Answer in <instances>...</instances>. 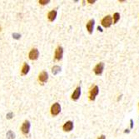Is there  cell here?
I'll list each match as a JSON object with an SVG mask.
<instances>
[{
    "mask_svg": "<svg viewBox=\"0 0 139 139\" xmlns=\"http://www.w3.org/2000/svg\"><path fill=\"white\" fill-rule=\"evenodd\" d=\"M50 112H51V114L53 116H57L61 112V106L58 102H55L52 105L51 109H50Z\"/></svg>",
    "mask_w": 139,
    "mask_h": 139,
    "instance_id": "6da1fadb",
    "label": "cell"
},
{
    "mask_svg": "<svg viewBox=\"0 0 139 139\" xmlns=\"http://www.w3.org/2000/svg\"><path fill=\"white\" fill-rule=\"evenodd\" d=\"M29 130H30V122L29 121L25 120L24 122H23L21 127V131L23 135H28L29 133Z\"/></svg>",
    "mask_w": 139,
    "mask_h": 139,
    "instance_id": "7a4b0ae2",
    "label": "cell"
},
{
    "mask_svg": "<svg viewBox=\"0 0 139 139\" xmlns=\"http://www.w3.org/2000/svg\"><path fill=\"white\" fill-rule=\"evenodd\" d=\"M63 49L61 46H58L55 50V53H54V58L57 61H60L63 58Z\"/></svg>",
    "mask_w": 139,
    "mask_h": 139,
    "instance_id": "3957f363",
    "label": "cell"
},
{
    "mask_svg": "<svg viewBox=\"0 0 139 139\" xmlns=\"http://www.w3.org/2000/svg\"><path fill=\"white\" fill-rule=\"evenodd\" d=\"M99 93V88L97 85L94 86L91 90H90V93H89V99L91 101H94L95 98H96L97 95Z\"/></svg>",
    "mask_w": 139,
    "mask_h": 139,
    "instance_id": "277c9868",
    "label": "cell"
},
{
    "mask_svg": "<svg viewBox=\"0 0 139 139\" xmlns=\"http://www.w3.org/2000/svg\"><path fill=\"white\" fill-rule=\"evenodd\" d=\"M39 57V52L37 48H32L31 51L29 52L28 57L30 60H37Z\"/></svg>",
    "mask_w": 139,
    "mask_h": 139,
    "instance_id": "5b68a950",
    "label": "cell"
},
{
    "mask_svg": "<svg viewBox=\"0 0 139 139\" xmlns=\"http://www.w3.org/2000/svg\"><path fill=\"white\" fill-rule=\"evenodd\" d=\"M103 69H104V63H99L93 68V72H94L96 75H101L102 73V72H103Z\"/></svg>",
    "mask_w": 139,
    "mask_h": 139,
    "instance_id": "8992f818",
    "label": "cell"
},
{
    "mask_svg": "<svg viewBox=\"0 0 139 139\" xmlns=\"http://www.w3.org/2000/svg\"><path fill=\"white\" fill-rule=\"evenodd\" d=\"M113 23V20H112V17L109 15L106 16L102 20V25L104 28H109Z\"/></svg>",
    "mask_w": 139,
    "mask_h": 139,
    "instance_id": "52a82bcc",
    "label": "cell"
},
{
    "mask_svg": "<svg viewBox=\"0 0 139 139\" xmlns=\"http://www.w3.org/2000/svg\"><path fill=\"white\" fill-rule=\"evenodd\" d=\"M48 79V74L46 71H42L38 75V81L42 83H45Z\"/></svg>",
    "mask_w": 139,
    "mask_h": 139,
    "instance_id": "ba28073f",
    "label": "cell"
},
{
    "mask_svg": "<svg viewBox=\"0 0 139 139\" xmlns=\"http://www.w3.org/2000/svg\"><path fill=\"white\" fill-rule=\"evenodd\" d=\"M73 122L72 121H68L63 126V129L65 132H70L73 130Z\"/></svg>",
    "mask_w": 139,
    "mask_h": 139,
    "instance_id": "9c48e42d",
    "label": "cell"
},
{
    "mask_svg": "<svg viewBox=\"0 0 139 139\" xmlns=\"http://www.w3.org/2000/svg\"><path fill=\"white\" fill-rule=\"evenodd\" d=\"M80 95H81V88L80 87H77L74 90V92L73 93V94H72V99L74 101L78 100V98L80 97Z\"/></svg>",
    "mask_w": 139,
    "mask_h": 139,
    "instance_id": "30bf717a",
    "label": "cell"
},
{
    "mask_svg": "<svg viewBox=\"0 0 139 139\" xmlns=\"http://www.w3.org/2000/svg\"><path fill=\"white\" fill-rule=\"evenodd\" d=\"M94 23H95V21L93 19H91L88 22L86 25V28H87V30L88 31L89 33H93V27H94Z\"/></svg>",
    "mask_w": 139,
    "mask_h": 139,
    "instance_id": "8fae6325",
    "label": "cell"
},
{
    "mask_svg": "<svg viewBox=\"0 0 139 139\" xmlns=\"http://www.w3.org/2000/svg\"><path fill=\"white\" fill-rule=\"evenodd\" d=\"M56 17H57V11L56 10H52V11H50V12H48V19L50 22H53L55 20Z\"/></svg>",
    "mask_w": 139,
    "mask_h": 139,
    "instance_id": "7c38bea8",
    "label": "cell"
},
{
    "mask_svg": "<svg viewBox=\"0 0 139 139\" xmlns=\"http://www.w3.org/2000/svg\"><path fill=\"white\" fill-rule=\"evenodd\" d=\"M29 69H30V67L29 65L26 63H24L23 65V68H22V70H21V73H22V75H27L29 72Z\"/></svg>",
    "mask_w": 139,
    "mask_h": 139,
    "instance_id": "4fadbf2b",
    "label": "cell"
},
{
    "mask_svg": "<svg viewBox=\"0 0 139 139\" xmlns=\"http://www.w3.org/2000/svg\"><path fill=\"white\" fill-rule=\"evenodd\" d=\"M60 71H61V68L59 66H53V68H52V72H53V74H57Z\"/></svg>",
    "mask_w": 139,
    "mask_h": 139,
    "instance_id": "5bb4252c",
    "label": "cell"
},
{
    "mask_svg": "<svg viewBox=\"0 0 139 139\" xmlns=\"http://www.w3.org/2000/svg\"><path fill=\"white\" fill-rule=\"evenodd\" d=\"M119 19H120V14L118 13H115L113 14V23H117Z\"/></svg>",
    "mask_w": 139,
    "mask_h": 139,
    "instance_id": "9a60e30c",
    "label": "cell"
},
{
    "mask_svg": "<svg viewBox=\"0 0 139 139\" xmlns=\"http://www.w3.org/2000/svg\"><path fill=\"white\" fill-rule=\"evenodd\" d=\"M7 138L8 139H13L15 138V134H14L12 131H8V133H7Z\"/></svg>",
    "mask_w": 139,
    "mask_h": 139,
    "instance_id": "2e32d148",
    "label": "cell"
},
{
    "mask_svg": "<svg viewBox=\"0 0 139 139\" xmlns=\"http://www.w3.org/2000/svg\"><path fill=\"white\" fill-rule=\"evenodd\" d=\"M38 3L42 5H45V4H48L49 3V0H39Z\"/></svg>",
    "mask_w": 139,
    "mask_h": 139,
    "instance_id": "e0dca14e",
    "label": "cell"
},
{
    "mask_svg": "<svg viewBox=\"0 0 139 139\" xmlns=\"http://www.w3.org/2000/svg\"><path fill=\"white\" fill-rule=\"evenodd\" d=\"M98 139H106V137L104 136V135H102V136H100V137H99Z\"/></svg>",
    "mask_w": 139,
    "mask_h": 139,
    "instance_id": "ac0fdd59",
    "label": "cell"
},
{
    "mask_svg": "<svg viewBox=\"0 0 139 139\" xmlns=\"http://www.w3.org/2000/svg\"><path fill=\"white\" fill-rule=\"evenodd\" d=\"M130 122H131V128H133V119H131V120H130Z\"/></svg>",
    "mask_w": 139,
    "mask_h": 139,
    "instance_id": "d6986e66",
    "label": "cell"
},
{
    "mask_svg": "<svg viewBox=\"0 0 139 139\" xmlns=\"http://www.w3.org/2000/svg\"><path fill=\"white\" fill-rule=\"evenodd\" d=\"M12 115H13L12 113H8V114L7 115V117H8V118H12V117H11Z\"/></svg>",
    "mask_w": 139,
    "mask_h": 139,
    "instance_id": "ffe728a7",
    "label": "cell"
},
{
    "mask_svg": "<svg viewBox=\"0 0 139 139\" xmlns=\"http://www.w3.org/2000/svg\"><path fill=\"white\" fill-rule=\"evenodd\" d=\"M88 3H95V1H94V0H93V1H89V0H88Z\"/></svg>",
    "mask_w": 139,
    "mask_h": 139,
    "instance_id": "44dd1931",
    "label": "cell"
},
{
    "mask_svg": "<svg viewBox=\"0 0 139 139\" xmlns=\"http://www.w3.org/2000/svg\"><path fill=\"white\" fill-rule=\"evenodd\" d=\"M97 29H98V30H99V31H100V32H102V28H100V27H98V28H97Z\"/></svg>",
    "mask_w": 139,
    "mask_h": 139,
    "instance_id": "7402d4cb",
    "label": "cell"
},
{
    "mask_svg": "<svg viewBox=\"0 0 139 139\" xmlns=\"http://www.w3.org/2000/svg\"><path fill=\"white\" fill-rule=\"evenodd\" d=\"M1 29H2V28H1V27H0V31H1Z\"/></svg>",
    "mask_w": 139,
    "mask_h": 139,
    "instance_id": "603a6c76",
    "label": "cell"
}]
</instances>
